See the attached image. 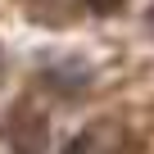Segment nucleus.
Masks as SVG:
<instances>
[{
    "label": "nucleus",
    "mask_w": 154,
    "mask_h": 154,
    "mask_svg": "<svg viewBox=\"0 0 154 154\" xmlns=\"http://www.w3.org/2000/svg\"><path fill=\"white\" fill-rule=\"evenodd\" d=\"M63 154H131V140H127L122 122L100 118V122H91V127L77 131V136L63 145Z\"/></svg>",
    "instance_id": "obj_1"
},
{
    "label": "nucleus",
    "mask_w": 154,
    "mask_h": 154,
    "mask_svg": "<svg viewBox=\"0 0 154 154\" xmlns=\"http://www.w3.org/2000/svg\"><path fill=\"white\" fill-rule=\"evenodd\" d=\"M86 5H95V9H113L118 0H86Z\"/></svg>",
    "instance_id": "obj_2"
}]
</instances>
